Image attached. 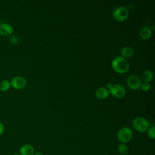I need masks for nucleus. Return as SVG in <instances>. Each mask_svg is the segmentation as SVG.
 <instances>
[{"mask_svg": "<svg viewBox=\"0 0 155 155\" xmlns=\"http://www.w3.org/2000/svg\"><path fill=\"white\" fill-rule=\"evenodd\" d=\"M133 128L138 132L144 133L147 131L149 128L150 124L148 120L140 116L136 117L132 121Z\"/></svg>", "mask_w": 155, "mask_h": 155, "instance_id": "nucleus-2", "label": "nucleus"}, {"mask_svg": "<svg viewBox=\"0 0 155 155\" xmlns=\"http://www.w3.org/2000/svg\"><path fill=\"white\" fill-rule=\"evenodd\" d=\"M111 85H112V84L111 83V82H108L107 84H106V88H107V89H109L110 88V87L111 86Z\"/></svg>", "mask_w": 155, "mask_h": 155, "instance_id": "nucleus-20", "label": "nucleus"}, {"mask_svg": "<svg viewBox=\"0 0 155 155\" xmlns=\"http://www.w3.org/2000/svg\"><path fill=\"white\" fill-rule=\"evenodd\" d=\"M143 91H148L151 88V85L148 82H142L140 87Z\"/></svg>", "mask_w": 155, "mask_h": 155, "instance_id": "nucleus-17", "label": "nucleus"}, {"mask_svg": "<svg viewBox=\"0 0 155 155\" xmlns=\"http://www.w3.org/2000/svg\"><path fill=\"white\" fill-rule=\"evenodd\" d=\"M109 93L116 98H122L126 94L125 88L123 85L119 84H112L108 89Z\"/></svg>", "mask_w": 155, "mask_h": 155, "instance_id": "nucleus-5", "label": "nucleus"}, {"mask_svg": "<svg viewBox=\"0 0 155 155\" xmlns=\"http://www.w3.org/2000/svg\"><path fill=\"white\" fill-rule=\"evenodd\" d=\"M10 87H11V84L9 81L4 79L0 82V90L1 91H3V92L7 91L10 88Z\"/></svg>", "mask_w": 155, "mask_h": 155, "instance_id": "nucleus-14", "label": "nucleus"}, {"mask_svg": "<svg viewBox=\"0 0 155 155\" xmlns=\"http://www.w3.org/2000/svg\"><path fill=\"white\" fill-rule=\"evenodd\" d=\"M33 155H44L42 153H39V152H37V153H34V154Z\"/></svg>", "mask_w": 155, "mask_h": 155, "instance_id": "nucleus-21", "label": "nucleus"}, {"mask_svg": "<svg viewBox=\"0 0 155 155\" xmlns=\"http://www.w3.org/2000/svg\"><path fill=\"white\" fill-rule=\"evenodd\" d=\"M147 134L148 136L151 139H154L155 137V127L154 126H152L148 128L147 130Z\"/></svg>", "mask_w": 155, "mask_h": 155, "instance_id": "nucleus-16", "label": "nucleus"}, {"mask_svg": "<svg viewBox=\"0 0 155 155\" xmlns=\"http://www.w3.org/2000/svg\"><path fill=\"white\" fill-rule=\"evenodd\" d=\"M35 153L34 147L30 144H25L19 149L20 155H33Z\"/></svg>", "mask_w": 155, "mask_h": 155, "instance_id": "nucleus-11", "label": "nucleus"}, {"mask_svg": "<svg viewBox=\"0 0 155 155\" xmlns=\"http://www.w3.org/2000/svg\"><path fill=\"white\" fill-rule=\"evenodd\" d=\"M13 155H20L19 154H13Z\"/></svg>", "mask_w": 155, "mask_h": 155, "instance_id": "nucleus-22", "label": "nucleus"}, {"mask_svg": "<svg viewBox=\"0 0 155 155\" xmlns=\"http://www.w3.org/2000/svg\"><path fill=\"white\" fill-rule=\"evenodd\" d=\"M152 35V31L150 27L148 26H143L142 27L139 31V35L140 38L143 40L148 39Z\"/></svg>", "mask_w": 155, "mask_h": 155, "instance_id": "nucleus-10", "label": "nucleus"}, {"mask_svg": "<svg viewBox=\"0 0 155 155\" xmlns=\"http://www.w3.org/2000/svg\"><path fill=\"white\" fill-rule=\"evenodd\" d=\"M141 83L140 79L136 74H130L127 79V86L132 90H137L139 89Z\"/></svg>", "mask_w": 155, "mask_h": 155, "instance_id": "nucleus-6", "label": "nucleus"}, {"mask_svg": "<svg viewBox=\"0 0 155 155\" xmlns=\"http://www.w3.org/2000/svg\"><path fill=\"white\" fill-rule=\"evenodd\" d=\"M13 33L12 26L7 23H2L0 24V35L10 36Z\"/></svg>", "mask_w": 155, "mask_h": 155, "instance_id": "nucleus-8", "label": "nucleus"}, {"mask_svg": "<svg viewBox=\"0 0 155 155\" xmlns=\"http://www.w3.org/2000/svg\"><path fill=\"white\" fill-rule=\"evenodd\" d=\"M133 136L132 130L127 127H124L120 128L117 134V137L119 142L122 143L128 142Z\"/></svg>", "mask_w": 155, "mask_h": 155, "instance_id": "nucleus-4", "label": "nucleus"}, {"mask_svg": "<svg viewBox=\"0 0 155 155\" xmlns=\"http://www.w3.org/2000/svg\"><path fill=\"white\" fill-rule=\"evenodd\" d=\"M109 95V91L105 87H100L95 91V96L99 99H105Z\"/></svg>", "mask_w": 155, "mask_h": 155, "instance_id": "nucleus-9", "label": "nucleus"}, {"mask_svg": "<svg viewBox=\"0 0 155 155\" xmlns=\"http://www.w3.org/2000/svg\"><path fill=\"white\" fill-rule=\"evenodd\" d=\"M5 128H4V125L2 123L0 122V136L2 135L4 131Z\"/></svg>", "mask_w": 155, "mask_h": 155, "instance_id": "nucleus-19", "label": "nucleus"}, {"mask_svg": "<svg viewBox=\"0 0 155 155\" xmlns=\"http://www.w3.org/2000/svg\"><path fill=\"white\" fill-rule=\"evenodd\" d=\"M10 42L12 44H17L19 42V38L15 35H11L10 36Z\"/></svg>", "mask_w": 155, "mask_h": 155, "instance_id": "nucleus-18", "label": "nucleus"}, {"mask_svg": "<svg viewBox=\"0 0 155 155\" xmlns=\"http://www.w3.org/2000/svg\"><path fill=\"white\" fill-rule=\"evenodd\" d=\"M153 79V73L150 70L144 71L141 75V79L143 82H150Z\"/></svg>", "mask_w": 155, "mask_h": 155, "instance_id": "nucleus-13", "label": "nucleus"}, {"mask_svg": "<svg viewBox=\"0 0 155 155\" xmlns=\"http://www.w3.org/2000/svg\"><path fill=\"white\" fill-rule=\"evenodd\" d=\"M112 16L115 20L122 22L128 19L129 10L125 6H119L113 10Z\"/></svg>", "mask_w": 155, "mask_h": 155, "instance_id": "nucleus-3", "label": "nucleus"}, {"mask_svg": "<svg viewBox=\"0 0 155 155\" xmlns=\"http://www.w3.org/2000/svg\"><path fill=\"white\" fill-rule=\"evenodd\" d=\"M134 54V50L130 46H125L120 50V56L125 59L131 58Z\"/></svg>", "mask_w": 155, "mask_h": 155, "instance_id": "nucleus-12", "label": "nucleus"}, {"mask_svg": "<svg viewBox=\"0 0 155 155\" xmlns=\"http://www.w3.org/2000/svg\"><path fill=\"white\" fill-rule=\"evenodd\" d=\"M117 150L122 155H125L128 153V148L125 143H120L117 147Z\"/></svg>", "mask_w": 155, "mask_h": 155, "instance_id": "nucleus-15", "label": "nucleus"}, {"mask_svg": "<svg viewBox=\"0 0 155 155\" xmlns=\"http://www.w3.org/2000/svg\"><path fill=\"white\" fill-rule=\"evenodd\" d=\"M111 67L116 73L124 74L127 72L129 70L130 64L127 59L121 56H117L113 59L111 61Z\"/></svg>", "mask_w": 155, "mask_h": 155, "instance_id": "nucleus-1", "label": "nucleus"}, {"mask_svg": "<svg viewBox=\"0 0 155 155\" xmlns=\"http://www.w3.org/2000/svg\"><path fill=\"white\" fill-rule=\"evenodd\" d=\"M10 82L11 87L16 90H21L24 88L27 84L25 78L22 76H15Z\"/></svg>", "mask_w": 155, "mask_h": 155, "instance_id": "nucleus-7", "label": "nucleus"}]
</instances>
